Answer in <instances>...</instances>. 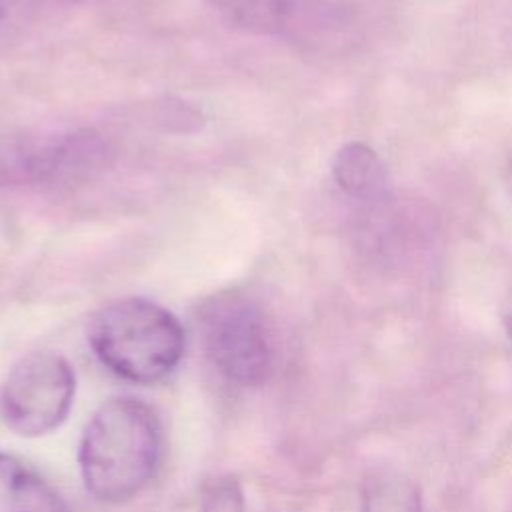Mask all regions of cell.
<instances>
[{"instance_id":"1","label":"cell","mask_w":512,"mask_h":512,"mask_svg":"<svg viewBox=\"0 0 512 512\" xmlns=\"http://www.w3.org/2000/svg\"><path fill=\"white\" fill-rule=\"evenodd\" d=\"M162 430L154 410L130 396L104 402L84 428L78 464L86 490L100 502L134 498L154 476Z\"/></svg>"},{"instance_id":"2","label":"cell","mask_w":512,"mask_h":512,"mask_svg":"<svg viewBox=\"0 0 512 512\" xmlns=\"http://www.w3.org/2000/svg\"><path fill=\"white\" fill-rule=\"evenodd\" d=\"M88 340L110 372L134 384L164 380L184 356L178 318L146 298H124L102 308L90 322Z\"/></svg>"},{"instance_id":"3","label":"cell","mask_w":512,"mask_h":512,"mask_svg":"<svg viewBox=\"0 0 512 512\" xmlns=\"http://www.w3.org/2000/svg\"><path fill=\"white\" fill-rule=\"evenodd\" d=\"M208 360L232 384L260 386L274 370V342L260 306L244 294L212 296L200 312Z\"/></svg>"},{"instance_id":"4","label":"cell","mask_w":512,"mask_h":512,"mask_svg":"<svg viewBox=\"0 0 512 512\" xmlns=\"http://www.w3.org/2000/svg\"><path fill=\"white\" fill-rule=\"evenodd\" d=\"M74 392L76 376L66 358L30 352L14 364L2 384V420L20 436H44L66 420Z\"/></svg>"},{"instance_id":"5","label":"cell","mask_w":512,"mask_h":512,"mask_svg":"<svg viewBox=\"0 0 512 512\" xmlns=\"http://www.w3.org/2000/svg\"><path fill=\"white\" fill-rule=\"evenodd\" d=\"M226 24L250 34L302 42H334L350 26L352 14L332 0H212Z\"/></svg>"},{"instance_id":"6","label":"cell","mask_w":512,"mask_h":512,"mask_svg":"<svg viewBox=\"0 0 512 512\" xmlns=\"http://www.w3.org/2000/svg\"><path fill=\"white\" fill-rule=\"evenodd\" d=\"M112 162L108 140L96 130H74L16 154L10 172L28 184L70 190L100 176Z\"/></svg>"},{"instance_id":"7","label":"cell","mask_w":512,"mask_h":512,"mask_svg":"<svg viewBox=\"0 0 512 512\" xmlns=\"http://www.w3.org/2000/svg\"><path fill=\"white\" fill-rule=\"evenodd\" d=\"M0 512H70L60 494L18 458L0 452Z\"/></svg>"},{"instance_id":"8","label":"cell","mask_w":512,"mask_h":512,"mask_svg":"<svg viewBox=\"0 0 512 512\" xmlns=\"http://www.w3.org/2000/svg\"><path fill=\"white\" fill-rule=\"evenodd\" d=\"M332 176L344 194L360 202L380 200L388 184L382 160L364 142H348L334 154Z\"/></svg>"},{"instance_id":"9","label":"cell","mask_w":512,"mask_h":512,"mask_svg":"<svg viewBox=\"0 0 512 512\" xmlns=\"http://www.w3.org/2000/svg\"><path fill=\"white\" fill-rule=\"evenodd\" d=\"M362 512H422L420 490L398 472H380L364 486Z\"/></svg>"},{"instance_id":"10","label":"cell","mask_w":512,"mask_h":512,"mask_svg":"<svg viewBox=\"0 0 512 512\" xmlns=\"http://www.w3.org/2000/svg\"><path fill=\"white\" fill-rule=\"evenodd\" d=\"M200 512H246L240 482L234 476L212 478L202 490Z\"/></svg>"},{"instance_id":"11","label":"cell","mask_w":512,"mask_h":512,"mask_svg":"<svg viewBox=\"0 0 512 512\" xmlns=\"http://www.w3.org/2000/svg\"><path fill=\"white\" fill-rule=\"evenodd\" d=\"M504 324H506V332H508V336L512 338V302H510V306L506 308V314H504Z\"/></svg>"},{"instance_id":"12","label":"cell","mask_w":512,"mask_h":512,"mask_svg":"<svg viewBox=\"0 0 512 512\" xmlns=\"http://www.w3.org/2000/svg\"><path fill=\"white\" fill-rule=\"evenodd\" d=\"M506 186H508V190L512 194V160L508 162V168H506Z\"/></svg>"},{"instance_id":"13","label":"cell","mask_w":512,"mask_h":512,"mask_svg":"<svg viewBox=\"0 0 512 512\" xmlns=\"http://www.w3.org/2000/svg\"><path fill=\"white\" fill-rule=\"evenodd\" d=\"M4 18V8H2V4H0V20Z\"/></svg>"}]
</instances>
